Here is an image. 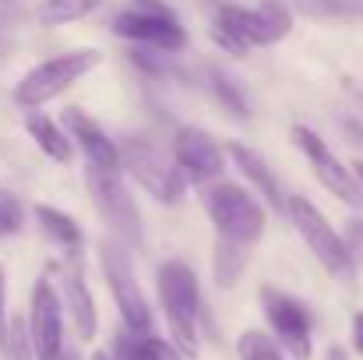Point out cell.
Wrapping results in <instances>:
<instances>
[{"label": "cell", "instance_id": "cell-26", "mask_svg": "<svg viewBox=\"0 0 363 360\" xmlns=\"http://www.w3.org/2000/svg\"><path fill=\"white\" fill-rule=\"evenodd\" d=\"M212 82H216V85H212V89H216V96H219V99H223V103H226V107L237 114V117H240V120L250 117V110H247L243 96L233 89V85H230V82H226V78H223V75H219V71H212Z\"/></svg>", "mask_w": 363, "mask_h": 360}, {"label": "cell", "instance_id": "cell-30", "mask_svg": "<svg viewBox=\"0 0 363 360\" xmlns=\"http://www.w3.org/2000/svg\"><path fill=\"white\" fill-rule=\"evenodd\" d=\"M53 360H78V354H71V350H60Z\"/></svg>", "mask_w": 363, "mask_h": 360}, {"label": "cell", "instance_id": "cell-16", "mask_svg": "<svg viewBox=\"0 0 363 360\" xmlns=\"http://www.w3.org/2000/svg\"><path fill=\"white\" fill-rule=\"evenodd\" d=\"M230 159L237 163V170H240L243 177L254 184V191L264 198V205H272L275 212H282V216H289V202H286V195H282V187H279V180L272 177V170H268V163L254 152V148H247L243 141H230Z\"/></svg>", "mask_w": 363, "mask_h": 360}, {"label": "cell", "instance_id": "cell-29", "mask_svg": "<svg viewBox=\"0 0 363 360\" xmlns=\"http://www.w3.org/2000/svg\"><path fill=\"white\" fill-rule=\"evenodd\" d=\"M350 170L357 173V180H360V187H363V159H353V163H350Z\"/></svg>", "mask_w": 363, "mask_h": 360}, {"label": "cell", "instance_id": "cell-28", "mask_svg": "<svg viewBox=\"0 0 363 360\" xmlns=\"http://www.w3.org/2000/svg\"><path fill=\"white\" fill-rule=\"evenodd\" d=\"M353 347H357V354H363V311L353 315Z\"/></svg>", "mask_w": 363, "mask_h": 360}, {"label": "cell", "instance_id": "cell-25", "mask_svg": "<svg viewBox=\"0 0 363 360\" xmlns=\"http://www.w3.org/2000/svg\"><path fill=\"white\" fill-rule=\"evenodd\" d=\"M25 223V209L11 191H0V237H14Z\"/></svg>", "mask_w": 363, "mask_h": 360}, {"label": "cell", "instance_id": "cell-21", "mask_svg": "<svg viewBox=\"0 0 363 360\" xmlns=\"http://www.w3.org/2000/svg\"><path fill=\"white\" fill-rule=\"evenodd\" d=\"M289 7L314 21H360L363 18V0H293Z\"/></svg>", "mask_w": 363, "mask_h": 360}, {"label": "cell", "instance_id": "cell-10", "mask_svg": "<svg viewBox=\"0 0 363 360\" xmlns=\"http://www.w3.org/2000/svg\"><path fill=\"white\" fill-rule=\"evenodd\" d=\"M293 141L300 145V152H303L307 163L314 166V177H318L339 202H346V205H353V209H363V187H360V180H357V173L346 170V163L321 141L318 131H311L307 124H293Z\"/></svg>", "mask_w": 363, "mask_h": 360}, {"label": "cell", "instance_id": "cell-32", "mask_svg": "<svg viewBox=\"0 0 363 360\" xmlns=\"http://www.w3.org/2000/svg\"><path fill=\"white\" fill-rule=\"evenodd\" d=\"M357 234H360V237H363V223H357Z\"/></svg>", "mask_w": 363, "mask_h": 360}, {"label": "cell", "instance_id": "cell-2", "mask_svg": "<svg viewBox=\"0 0 363 360\" xmlns=\"http://www.w3.org/2000/svg\"><path fill=\"white\" fill-rule=\"evenodd\" d=\"M159 304L166 311V325L184 357H198V329H201V290L198 276L187 261L169 258L159 265Z\"/></svg>", "mask_w": 363, "mask_h": 360}, {"label": "cell", "instance_id": "cell-24", "mask_svg": "<svg viewBox=\"0 0 363 360\" xmlns=\"http://www.w3.org/2000/svg\"><path fill=\"white\" fill-rule=\"evenodd\" d=\"M4 354H7V360H32L35 357L32 325H25V318H11L7 339H4Z\"/></svg>", "mask_w": 363, "mask_h": 360}, {"label": "cell", "instance_id": "cell-13", "mask_svg": "<svg viewBox=\"0 0 363 360\" xmlns=\"http://www.w3.org/2000/svg\"><path fill=\"white\" fill-rule=\"evenodd\" d=\"M28 325H32L39 360H53L64 350V315H60V297H57L50 279H35V286H32Z\"/></svg>", "mask_w": 363, "mask_h": 360}, {"label": "cell", "instance_id": "cell-5", "mask_svg": "<svg viewBox=\"0 0 363 360\" xmlns=\"http://www.w3.org/2000/svg\"><path fill=\"white\" fill-rule=\"evenodd\" d=\"M289 219L296 227V234L303 237V244L311 247V254L339 279H353L357 272V261H353V251L350 244L335 234V227L325 219V212H318V205L303 195H293L289 198Z\"/></svg>", "mask_w": 363, "mask_h": 360}, {"label": "cell", "instance_id": "cell-4", "mask_svg": "<svg viewBox=\"0 0 363 360\" xmlns=\"http://www.w3.org/2000/svg\"><path fill=\"white\" fill-rule=\"evenodd\" d=\"M99 64V50H67L60 57H50L43 64H35L18 85H14V99L28 110H39L43 103L64 96L82 75H89Z\"/></svg>", "mask_w": 363, "mask_h": 360}, {"label": "cell", "instance_id": "cell-20", "mask_svg": "<svg viewBox=\"0 0 363 360\" xmlns=\"http://www.w3.org/2000/svg\"><path fill=\"white\" fill-rule=\"evenodd\" d=\"M35 219H39V227H43V234L50 240H57L67 254H78L82 251V227L67 216V212H57V209H50V205H35Z\"/></svg>", "mask_w": 363, "mask_h": 360}, {"label": "cell", "instance_id": "cell-12", "mask_svg": "<svg viewBox=\"0 0 363 360\" xmlns=\"http://www.w3.org/2000/svg\"><path fill=\"white\" fill-rule=\"evenodd\" d=\"M173 163L191 184H216L226 173V152L201 127H180L173 138Z\"/></svg>", "mask_w": 363, "mask_h": 360}, {"label": "cell", "instance_id": "cell-15", "mask_svg": "<svg viewBox=\"0 0 363 360\" xmlns=\"http://www.w3.org/2000/svg\"><path fill=\"white\" fill-rule=\"evenodd\" d=\"M64 304L71 311V322H74V332L82 343L96 339V329H99V318H96V300L85 286V276H82V261L78 254H71V261L64 265Z\"/></svg>", "mask_w": 363, "mask_h": 360}, {"label": "cell", "instance_id": "cell-6", "mask_svg": "<svg viewBox=\"0 0 363 360\" xmlns=\"http://www.w3.org/2000/svg\"><path fill=\"white\" fill-rule=\"evenodd\" d=\"M99 265H103V276L110 283V293L121 307V318L127 329L134 332H152V311H148V300L134 279V265H130V254H127V244L123 240H103L99 244Z\"/></svg>", "mask_w": 363, "mask_h": 360}, {"label": "cell", "instance_id": "cell-1", "mask_svg": "<svg viewBox=\"0 0 363 360\" xmlns=\"http://www.w3.org/2000/svg\"><path fill=\"white\" fill-rule=\"evenodd\" d=\"M289 28H293V7L286 0H261L257 7L219 4L212 18V39L233 57H243L254 46H272L286 39Z\"/></svg>", "mask_w": 363, "mask_h": 360}, {"label": "cell", "instance_id": "cell-3", "mask_svg": "<svg viewBox=\"0 0 363 360\" xmlns=\"http://www.w3.org/2000/svg\"><path fill=\"white\" fill-rule=\"evenodd\" d=\"M201 202H205V212L216 227L219 237L240 240V244H257L264 234V209L261 202L243 191L240 184L233 180H216V184H205L201 187Z\"/></svg>", "mask_w": 363, "mask_h": 360}, {"label": "cell", "instance_id": "cell-18", "mask_svg": "<svg viewBox=\"0 0 363 360\" xmlns=\"http://www.w3.org/2000/svg\"><path fill=\"white\" fill-rule=\"evenodd\" d=\"M25 131L35 138V145H39L53 163H67V159H71V134H67L60 124H53L46 114L28 110V114H25Z\"/></svg>", "mask_w": 363, "mask_h": 360}, {"label": "cell", "instance_id": "cell-23", "mask_svg": "<svg viewBox=\"0 0 363 360\" xmlns=\"http://www.w3.org/2000/svg\"><path fill=\"white\" fill-rule=\"evenodd\" d=\"M237 357L240 360H286L282 357V343H275L268 332L261 329H247L237 339Z\"/></svg>", "mask_w": 363, "mask_h": 360}, {"label": "cell", "instance_id": "cell-31", "mask_svg": "<svg viewBox=\"0 0 363 360\" xmlns=\"http://www.w3.org/2000/svg\"><path fill=\"white\" fill-rule=\"evenodd\" d=\"M328 360H342V350H332V357Z\"/></svg>", "mask_w": 363, "mask_h": 360}, {"label": "cell", "instance_id": "cell-19", "mask_svg": "<svg viewBox=\"0 0 363 360\" xmlns=\"http://www.w3.org/2000/svg\"><path fill=\"white\" fill-rule=\"evenodd\" d=\"M247 254H250V244H240V240H230V237L216 240L212 276H216V286H219V290L237 286V279H240L243 268H247Z\"/></svg>", "mask_w": 363, "mask_h": 360}, {"label": "cell", "instance_id": "cell-27", "mask_svg": "<svg viewBox=\"0 0 363 360\" xmlns=\"http://www.w3.org/2000/svg\"><path fill=\"white\" fill-rule=\"evenodd\" d=\"M7 339V286H4V265H0V347Z\"/></svg>", "mask_w": 363, "mask_h": 360}, {"label": "cell", "instance_id": "cell-17", "mask_svg": "<svg viewBox=\"0 0 363 360\" xmlns=\"http://www.w3.org/2000/svg\"><path fill=\"white\" fill-rule=\"evenodd\" d=\"M117 360H184L177 343H166L152 332H134L123 325L117 336Z\"/></svg>", "mask_w": 363, "mask_h": 360}, {"label": "cell", "instance_id": "cell-11", "mask_svg": "<svg viewBox=\"0 0 363 360\" xmlns=\"http://www.w3.org/2000/svg\"><path fill=\"white\" fill-rule=\"evenodd\" d=\"M261 304H264L268 325H272L275 339L282 343V350H289L293 360H311V354H314V343H311V311L296 297H289V293H282L275 286H264L261 290Z\"/></svg>", "mask_w": 363, "mask_h": 360}, {"label": "cell", "instance_id": "cell-8", "mask_svg": "<svg viewBox=\"0 0 363 360\" xmlns=\"http://www.w3.org/2000/svg\"><path fill=\"white\" fill-rule=\"evenodd\" d=\"M89 191L96 198V209L103 216V223L127 244V247H145V230H141V212L130 198V191L123 187L117 170H103V166H89Z\"/></svg>", "mask_w": 363, "mask_h": 360}, {"label": "cell", "instance_id": "cell-14", "mask_svg": "<svg viewBox=\"0 0 363 360\" xmlns=\"http://www.w3.org/2000/svg\"><path fill=\"white\" fill-rule=\"evenodd\" d=\"M64 131L71 134V141H78V148L89 156V166H103V170H117L121 166V148L117 141H110V134L78 107L64 110Z\"/></svg>", "mask_w": 363, "mask_h": 360}, {"label": "cell", "instance_id": "cell-9", "mask_svg": "<svg viewBox=\"0 0 363 360\" xmlns=\"http://www.w3.org/2000/svg\"><path fill=\"white\" fill-rule=\"evenodd\" d=\"M121 163L127 166V173L162 205H177L184 198V184L187 177L180 173L177 163H166L148 141H127L121 148Z\"/></svg>", "mask_w": 363, "mask_h": 360}, {"label": "cell", "instance_id": "cell-7", "mask_svg": "<svg viewBox=\"0 0 363 360\" xmlns=\"http://www.w3.org/2000/svg\"><path fill=\"white\" fill-rule=\"evenodd\" d=\"M113 32L130 43L152 46V50H184L187 46L184 25L159 0H134L127 11L113 18Z\"/></svg>", "mask_w": 363, "mask_h": 360}, {"label": "cell", "instance_id": "cell-22", "mask_svg": "<svg viewBox=\"0 0 363 360\" xmlns=\"http://www.w3.org/2000/svg\"><path fill=\"white\" fill-rule=\"evenodd\" d=\"M103 0H43L39 7V21L43 25H67V21H78L85 14H92Z\"/></svg>", "mask_w": 363, "mask_h": 360}]
</instances>
